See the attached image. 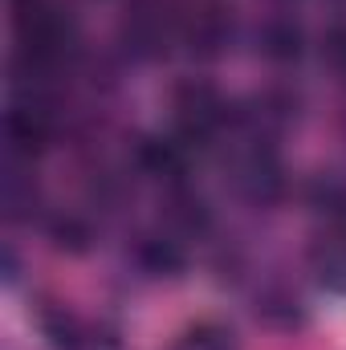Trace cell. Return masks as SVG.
<instances>
[{"instance_id": "6da1fadb", "label": "cell", "mask_w": 346, "mask_h": 350, "mask_svg": "<svg viewBox=\"0 0 346 350\" xmlns=\"http://www.w3.org/2000/svg\"><path fill=\"white\" fill-rule=\"evenodd\" d=\"M175 131L179 139L191 143H208L228 126V102L220 98V90L208 82H183L175 90Z\"/></svg>"}, {"instance_id": "7a4b0ae2", "label": "cell", "mask_w": 346, "mask_h": 350, "mask_svg": "<svg viewBox=\"0 0 346 350\" xmlns=\"http://www.w3.org/2000/svg\"><path fill=\"white\" fill-rule=\"evenodd\" d=\"M53 131H57V114H53V106L45 102V98H21L12 110H8V143L16 147V151H41L49 139H53Z\"/></svg>"}, {"instance_id": "3957f363", "label": "cell", "mask_w": 346, "mask_h": 350, "mask_svg": "<svg viewBox=\"0 0 346 350\" xmlns=\"http://www.w3.org/2000/svg\"><path fill=\"white\" fill-rule=\"evenodd\" d=\"M237 187H241V196L253 200V204H273V200H281V191H285V172H281L277 155L257 143V147L237 163Z\"/></svg>"}, {"instance_id": "277c9868", "label": "cell", "mask_w": 346, "mask_h": 350, "mask_svg": "<svg viewBox=\"0 0 346 350\" xmlns=\"http://www.w3.org/2000/svg\"><path fill=\"white\" fill-rule=\"evenodd\" d=\"M168 37H172V16H168V8H159V4H139V8L122 21V41H127V49H131L135 57H143V62L159 57V53L168 49Z\"/></svg>"}, {"instance_id": "5b68a950", "label": "cell", "mask_w": 346, "mask_h": 350, "mask_svg": "<svg viewBox=\"0 0 346 350\" xmlns=\"http://www.w3.org/2000/svg\"><path fill=\"white\" fill-rule=\"evenodd\" d=\"M183 37L191 45V53L216 57V53H224V45L232 37V21H228V12L220 4H200V8H191L183 16Z\"/></svg>"}, {"instance_id": "8992f818", "label": "cell", "mask_w": 346, "mask_h": 350, "mask_svg": "<svg viewBox=\"0 0 346 350\" xmlns=\"http://www.w3.org/2000/svg\"><path fill=\"white\" fill-rule=\"evenodd\" d=\"M135 163L143 175L179 183L187 175V143L183 139H143L135 151Z\"/></svg>"}, {"instance_id": "52a82bcc", "label": "cell", "mask_w": 346, "mask_h": 350, "mask_svg": "<svg viewBox=\"0 0 346 350\" xmlns=\"http://www.w3.org/2000/svg\"><path fill=\"white\" fill-rule=\"evenodd\" d=\"M183 245L175 241L172 232H151V237H139L135 245V265L151 277H175L183 273Z\"/></svg>"}, {"instance_id": "ba28073f", "label": "cell", "mask_w": 346, "mask_h": 350, "mask_svg": "<svg viewBox=\"0 0 346 350\" xmlns=\"http://www.w3.org/2000/svg\"><path fill=\"white\" fill-rule=\"evenodd\" d=\"M257 45L269 62H281V66H285V62H297V57H302L306 33H302V25H293L289 16H273V21L261 25Z\"/></svg>"}, {"instance_id": "9c48e42d", "label": "cell", "mask_w": 346, "mask_h": 350, "mask_svg": "<svg viewBox=\"0 0 346 350\" xmlns=\"http://www.w3.org/2000/svg\"><path fill=\"white\" fill-rule=\"evenodd\" d=\"M163 216H168V224H172L175 232H204L208 220H212L208 216V204L196 191H187V187H172Z\"/></svg>"}, {"instance_id": "30bf717a", "label": "cell", "mask_w": 346, "mask_h": 350, "mask_svg": "<svg viewBox=\"0 0 346 350\" xmlns=\"http://www.w3.org/2000/svg\"><path fill=\"white\" fill-rule=\"evenodd\" d=\"M314 269L334 281V285H346V220L334 224L318 245H314Z\"/></svg>"}, {"instance_id": "8fae6325", "label": "cell", "mask_w": 346, "mask_h": 350, "mask_svg": "<svg viewBox=\"0 0 346 350\" xmlns=\"http://www.w3.org/2000/svg\"><path fill=\"white\" fill-rule=\"evenodd\" d=\"M172 350H237V338L220 322H196L175 338Z\"/></svg>"}, {"instance_id": "7c38bea8", "label": "cell", "mask_w": 346, "mask_h": 350, "mask_svg": "<svg viewBox=\"0 0 346 350\" xmlns=\"http://www.w3.org/2000/svg\"><path fill=\"white\" fill-rule=\"evenodd\" d=\"M53 245L57 249H70V253H86L90 241H94V228H90L86 216H57L53 228H49Z\"/></svg>"}, {"instance_id": "4fadbf2b", "label": "cell", "mask_w": 346, "mask_h": 350, "mask_svg": "<svg viewBox=\"0 0 346 350\" xmlns=\"http://www.w3.org/2000/svg\"><path fill=\"white\" fill-rule=\"evenodd\" d=\"M322 62L346 78V25H330L326 33H322Z\"/></svg>"}]
</instances>
